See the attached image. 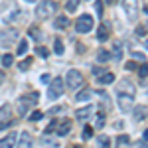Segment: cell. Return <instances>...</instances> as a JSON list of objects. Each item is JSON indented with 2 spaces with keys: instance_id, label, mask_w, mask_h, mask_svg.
Masks as SVG:
<instances>
[{
  "instance_id": "34",
  "label": "cell",
  "mask_w": 148,
  "mask_h": 148,
  "mask_svg": "<svg viewBox=\"0 0 148 148\" xmlns=\"http://www.w3.org/2000/svg\"><path fill=\"white\" fill-rule=\"evenodd\" d=\"M136 34L138 36H146V28H144V24H140V26L136 28Z\"/></svg>"
},
{
  "instance_id": "12",
  "label": "cell",
  "mask_w": 148,
  "mask_h": 148,
  "mask_svg": "<svg viewBox=\"0 0 148 148\" xmlns=\"http://www.w3.org/2000/svg\"><path fill=\"white\" fill-rule=\"evenodd\" d=\"M56 128H57V136H67L69 130H71V121H63V123H59Z\"/></svg>"
},
{
  "instance_id": "33",
  "label": "cell",
  "mask_w": 148,
  "mask_h": 148,
  "mask_svg": "<svg viewBox=\"0 0 148 148\" xmlns=\"http://www.w3.org/2000/svg\"><path fill=\"white\" fill-rule=\"evenodd\" d=\"M146 63H144V61H142V65H140V67H138V75H140V77H142V79H146Z\"/></svg>"
},
{
  "instance_id": "28",
  "label": "cell",
  "mask_w": 148,
  "mask_h": 148,
  "mask_svg": "<svg viewBox=\"0 0 148 148\" xmlns=\"http://www.w3.org/2000/svg\"><path fill=\"white\" fill-rule=\"evenodd\" d=\"M56 126H57V121H51L49 125L46 126V130H44V136H47V134H51L53 130H56Z\"/></svg>"
},
{
  "instance_id": "19",
  "label": "cell",
  "mask_w": 148,
  "mask_h": 148,
  "mask_svg": "<svg viewBox=\"0 0 148 148\" xmlns=\"http://www.w3.org/2000/svg\"><path fill=\"white\" fill-rule=\"evenodd\" d=\"M81 0H67V4H65V10L71 14V12H77V8H79Z\"/></svg>"
},
{
  "instance_id": "24",
  "label": "cell",
  "mask_w": 148,
  "mask_h": 148,
  "mask_svg": "<svg viewBox=\"0 0 148 148\" xmlns=\"http://www.w3.org/2000/svg\"><path fill=\"white\" fill-rule=\"evenodd\" d=\"M53 49H56L57 56H61V53L65 51V47H63V44H61V40H53Z\"/></svg>"
},
{
  "instance_id": "13",
  "label": "cell",
  "mask_w": 148,
  "mask_h": 148,
  "mask_svg": "<svg viewBox=\"0 0 148 148\" xmlns=\"http://www.w3.org/2000/svg\"><path fill=\"white\" fill-rule=\"evenodd\" d=\"M97 40H99V42H107V40H109V26H107V24H101V26L97 28Z\"/></svg>"
},
{
  "instance_id": "37",
  "label": "cell",
  "mask_w": 148,
  "mask_h": 148,
  "mask_svg": "<svg viewBox=\"0 0 148 148\" xmlns=\"http://www.w3.org/2000/svg\"><path fill=\"white\" fill-rule=\"evenodd\" d=\"M125 67L128 69V71H134V69H136V63H134V61H126Z\"/></svg>"
},
{
  "instance_id": "17",
  "label": "cell",
  "mask_w": 148,
  "mask_h": 148,
  "mask_svg": "<svg viewBox=\"0 0 148 148\" xmlns=\"http://www.w3.org/2000/svg\"><path fill=\"white\" fill-rule=\"evenodd\" d=\"M67 26H69L67 16H57L56 22H53V28H57V30H63V28H67Z\"/></svg>"
},
{
  "instance_id": "40",
  "label": "cell",
  "mask_w": 148,
  "mask_h": 148,
  "mask_svg": "<svg viewBox=\"0 0 148 148\" xmlns=\"http://www.w3.org/2000/svg\"><path fill=\"white\" fill-rule=\"evenodd\" d=\"M132 56L136 57V59H140V61H144V59H146V56H144V53H132Z\"/></svg>"
},
{
  "instance_id": "20",
  "label": "cell",
  "mask_w": 148,
  "mask_h": 148,
  "mask_svg": "<svg viewBox=\"0 0 148 148\" xmlns=\"http://www.w3.org/2000/svg\"><path fill=\"white\" fill-rule=\"evenodd\" d=\"M109 57H111V53H109L107 49H99V51H97V61H99V63H107Z\"/></svg>"
},
{
  "instance_id": "36",
  "label": "cell",
  "mask_w": 148,
  "mask_h": 148,
  "mask_svg": "<svg viewBox=\"0 0 148 148\" xmlns=\"http://www.w3.org/2000/svg\"><path fill=\"white\" fill-rule=\"evenodd\" d=\"M128 140H130V138H128V134H121V136H119V144H126Z\"/></svg>"
},
{
  "instance_id": "4",
  "label": "cell",
  "mask_w": 148,
  "mask_h": 148,
  "mask_svg": "<svg viewBox=\"0 0 148 148\" xmlns=\"http://www.w3.org/2000/svg\"><path fill=\"white\" fill-rule=\"evenodd\" d=\"M93 26H95L93 16L83 14V16H79V18H77V22H75V30H77L79 34H87V32H91V30H93Z\"/></svg>"
},
{
  "instance_id": "42",
  "label": "cell",
  "mask_w": 148,
  "mask_h": 148,
  "mask_svg": "<svg viewBox=\"0 0 148 148\" xmlns=\"http://www.w3.org/2000/svg\"><path fill=\"white\" fill-rule=\"evenodd\" d=\"M61 109H63V107H53V109H51V111H49V114H53V113H59V111H61Z\"/></svg>"
},
{
  "instance_id": "29",
  "label": "cell",
  "mask_w": 148,
  "mask_h": 148,
  "mask_svg": "<svg viewBox=\"0 0 148 148\" xmlns=\"http://www.w3.org/2000/svg\"><path fill=\"white\" fill-rule=\"evenodd\" d=\"M93 136V126H85L83 128V140H89Z\"/></svg>"
},
{
  "instance_id": "41",
  "label": "cell",
  "mask_w": 148,
  "mask_h": 148,
  "mask_svg": "<svg viewBox=\"0 0 148 148\" xmlns=\"http://www.w3.org/2000/svg\"><path fill=\"white\" fill-rule=\"evenodd\" d=\"M93 73H95V75H97V77H99V75H101V73H105V71H103L101 67H95V69H93Z\"/></svg>"
},
{
  "instance_id": "39",
  "label": "cell",
  "mask_w": 148,
  "mask_h": 148,
  "mask_svg": "<svg viewBox=\"0 0 148 148\" xmlns=\"http://www.w3.org/2000/svg\"><path fill=\"white\" fill-rule=\"evenodd\" d=\"M40 79H42V83H47V81L51 79V77H49V73H44V75H42Z\"/></svg>"
},
{
  "instance_id": "27",
  "label": "cell",
  "mask_w": 148,
  "mask_h": 148,
  "mask_svg": "<svg viewBox=\"0 0 148 148\" xmlns=\"http://www.w3.org/2000/svg\"><path fill=\"white\" fill-rule=\"evenodd\" d=\"M30 65H32V57H28V59H24L22 63L18 65V69H20V71H28V69H30Z\"/></svg>"
},
{
  "instance_id": "14",
  "label": "cell",
  "mask_w": 148,
  "mask_h": 148,
  "mask_svg": "<svg viewBox=\"0 0 148 148\" xmlns=\"http://www.w3.org/2000/svg\"><path fill=\"white\" fill-rule=\"evenodd\" d=\"M16 144V134H8V136L0 138V148H12Z\"/></svg>"
},
{
  "instance_id": "11",
  "label": "cell",
  "mask_w": 148,
  "mask_h": 148,
  "mask_svg": "<svg viewBox=\"0 0 148 148\" xmlns=\"http://www.w3.org/2000/svg\"><path fill=\"white\" fill-rule=\"evenodd\" d=\"M97 83H99V85H111V83H114V73H109V71L101 73V75L97 77Z\"/></svg>"
},
{
  "instance_id": "9",
  "label": "cell",
  "mask_w": 148,
  "mask_h": 148,
  "mask_svg": "<svg viewBox=\"0 0 148 148\" xmlns=\"http://www.w3.org/2000/svg\"><path fill=\"white\" fill-rule=\"evenodd\" d=\"M14 121H12V107L10 105H2L0 107V130L10 126Z\"/></svg>"
},
{
  "instance_id": "44",
  "label": "cell",
  "mask_w": 148,
  "mask_h": 148,
  "mask_svg": "<svg viewBox=\"0 0 148 148\" xmlns=\"http://www.w3.org/2000/svg\"><path fill=\"white\" fill-rule=\"evenodd\" d=\"M105 2H107V4H113V2H114V0H105Z\"/></svg>"
},
{
  "instance_id": "46",
  "label": "cell",
  "mask_w": 148,
  "mask_h": 148,
  "mask_svg": "<svg viewBox=\"0 0 148 148\" xmlns=\"http://www.w3.org/2000/svg\"><path fill=\"white\" fill-rule=\"evenodd\" d=\"M73 148H81V146H73Z\"/></svg>"
},
{
  "instance_id": "5",
  "label": "cell",
  "mask_w": 148,
  "mask_h": 148,
  "mask_svg": "<svg viewBox=\"0 0 148 148\" xmlns=\"http://www.w3.org/2000/svg\"><path fill=\"white\" fill-rule=\"evenodd\" d=\"M65 83H67L69 89H81V85H83V75H81V71L69 69L67 77H65Z\"/></svg>"
},
{
  "instance_id": "31",
  "label": "cell",
  "mask_w": 148,
  "mask_h": 148,
  "mask_svg": "<svg viewBox=\"0 0 148 148\" xmlns=\"http://www.w3.org/2000/svg\"><path fill=\"white\" fill-rule=\"evenodd\" d=\"M26 51H28V42H20V46H18V51H16V53H18V56H24Z\"/></svg>"
},
{
  "instance_id": "10",
  "label": "cell",
  "mask_w": 148,
  "mask_h": 148,
  "mask_svg": "<svg viewBox=\"0 0 148 148\" xmlns=\"http://www.w3.org/2000/svg\"><path fill=\"white\" fill-rule=\"evenodd\" d=\"M32 136H30V132H20L18 136H16V148H32Z\"/></svg>"
},
{
  "instance_id": "35",
  "label": "cell",
  "mask_w": 148,
  "mask_h": 148,
  "mask_svg": "<svg viewBox=\"0 0 148 148\" xmlns=\"http://www.w3.org/2000/svg\"><path fill=\"white\" fill-rule=\"evenodd\" d=\"M30 36L36 38V40H40V30H38V28H32V30H30Z\"/></svg>"
},
{
  "instance_id": "7",
  "label": "cell",
  "mask_w": 148,
  "mask_h": 148,
  "mask_svg": "<svg viewBox=\"0 0 148 148\" xmlns=\"http://www.w3.org/2000/svg\"><path fill=\"white\" fill-rule=\"evenodd\" d=\"M14 40H18V30H14V28H6V30L0 32V46L8 47V46L14 44Z\"/></svg>"
},
{
  "instance_id": "25",
  "label": "cell",
  "mask_w": 148,
  "mask_h": 148,
  "mask_svg": "<svg viewBox=\"0 0 148 148\" xmlns=\"http://www.w3.org/2000/svg\"><path fill=\"white\" fill-rule=\"evenodd\" d=\"M12 63H14V56H12V53H6V56H2V65H4V67H10Z\"/></svg>"
},
{
  "instance_id": "6",
  "label": "cell",
  "mask_w": 148,
  "mask_h": 148,
  "mask_svg": "<svg viewBox=\"0 0 148 148\" xmlns=\"http://www.w3.org/2000/svg\"><path fill=\"white\" fill-rule=\"evenodd\" d=\"M61 93H63V81H61V77L51 79V83H49V89H47V99L56 101V99H59V97H61Z\"/></svg>"
},
{
  "instance_id": "23",
  "label": "cell",
  "mask_w": 148,
  "mask_h": 148,
  "mask_svg": "<svg viewBox=\"0 0 148 148\" xmlns=\"http://www.w3.org/2000/svg\"><path fill=\"white\" fill-rule=\"evenodd\" d=\"M105 126V113H97L95 116V128H103Z\"/></svg>"
},
{
  "instance_id": "15",
  "label": "cell",
  "mask_w": 148,
  "mask_h": 148,
  "mask_svg": "<svg viewBox=\"0 0 148 148\" xmlns=\"http://www.w3.org/2000/svg\"><path fill=\"white\" fill-rule=\"evenodd\" d=\"M77 119L79 121H85L89 114H93V105H87V107H83V109H77Z\"/></svg>"
},
{
  "instance_id": "38",
  "label": "cell",
  "mask_w": 148,
  "mask_h": 148,
  "mask_svg": "<svg viewBox=\"0 0 148 148\" xmlns=\"http://www.w3.org/2000/svg\"><path fill=\"white\" fill-rule=\"evenodd\" d=\"M138 148H146V130L142 132V142L138 144Z\"/></svg>"
},
{
  "instance_id": "21",
  "label": "cell",
  "mask_w": 148,
  "mask_h": 148,
  "mask_svg": "<svg viewBox=\"0 0 148 148\" xmlns=\"http://www.w3.org/2000/svg\"><path fill=\"white\" fill-rule=\"evenodd\" d=\"M97 142H99V148H111V138L101 134V136H97Z\"/></svg>"
},
{
  "instance_id": "1",
  "label": "cell",
  "mask_w": 148,
  "mask_h": 148,
  "mask_svg": "<svg viewBox=\"0 0 148 148\" xmlns=\"http://www.w3.org/2000/svg\"><path fill=\"white\" fill-rule=\"evenodd\" d=\"M116 99H119V107L123 113H130L134 107V99H136V89L128 79H123L119 83L116 89Z\"/></svg>"
},
{
  "instance_id": "43",
  "label": "cell",
  "mask_w": 148,
  "mask_h": 148,
  "mask_svg": "<svg viewBox=\"0 0 148 148\" xmlns=\"http://www.w3.org/2000/svg\"><path fill=\"white\" fill-rule=\"evenodd\" d=\"M2 81H4V73L0 71V83H2Z\"/></svg>"
},
{
  "instance_id": "16",
  "label": "cell",
  "mask_w": 148,
  "mask_h": 148,
  "mask_svg": "<svg viewBox=\"0 0 148 148\" xmlns=\"http://www.w3.org/2000/svg\"><path fill=\"white\" fill-rule=\"evenodd\" d=\"M111 57H114L116 61L123 59V44L121 42H113V56Z\"/></svg>"
},
{
  "instance_id": "2",
  "label": "cell",
  "mask_w": 148,
  "mask_h": 148,
  "mask_svg": "<svg viewBox=\"0 0 148 148\" xmlns=\"http://www.w3.org/2000/svg\"><path fill=\"white\" fill-rule=\"evenodd\" d=\"M56 10H57V2H53V0H44V2L38 4L36 16H38L40 20H44V18H49Z\"/></svg>"
},
{
  "instance_id": "30",
  "label": "cell",
  "mask_w": 148,
  "mask_h": 148,
  "mask_svg": "<svg viewBox=\"0 0 148 148\" xmlns=\"http://www.w3.org/2000/svg\"><path fill=\"white\" fill-rule=\"evenodd\" d=\"M95 12H97V16H99V18H101L103 14H105V10H103V2L95 0Z\"/></svg>"
},
{
  "instance_id": "45",
  "label": "cell",
  "mask_w": 148,
  "mask_h": 148,
  "mask_svg": "<svg viewBox=\"0 0 148 148\" xmlns=\"http://www.w3.org/2000/svg\"><path fill=\"white\" fill-rule=\"evenodd\" d=\"M26 2H36V0H26Z\"/></svg>"
},
{
  "instance_id": "32",
  "label": "cell",
  "mask_w": 148,
  "mask_h": 148,
  "mask_svg": "<svg viewBox=\"0 0 148 148\" xmlns=\"http://www.w3.org/2000/svg\"><path fill=\"white\" fill-rule=\"evenodd\" d=\"M42 116H44V113H42V111H34V113L30 114V121H32V123H36V121H40Z\"/></svg>"
},
{
  "instance_id": "26",
  "label": "cell",
  "mask_w": 148,
  "mask_h": 148,
  "mask_svg": "<svg viewBox=\"0 0 148 148\" xmlns=\"http://www.w3.org/2000/svg\"><path fill=\"white\" fill-rule=\"evenodd\" d=\"M36 53H38L40 57H44V59H46V57L49 56V49H47V47H44V46H38V47H36Z\"/></svg>"
},
{
  "instance_id": "3",
  "label": "cell",
  "mask_w": 148,
  "mask_h": 148,
  "mask_svg": "<svg viewBox=\"0 0 148 148\" xmlns=\"http://www.w3.org/2000/svg\"><path fill=\"white\" fill-rule=\"evenodd\" d=\"M38 103V93H32V95H24V97H20L18 99V114H26L28 113V109L32 107V105H36Z\"/></svg>"
},
{
  "instance_id": "18",
  "label": "cell",
  "mask_w": 148,
  "mask_h": 148,
  "mask_svg": "<svg viewBox=\"0 0 148 148\" xmlns=\"http://www.w3.org/2000/svg\"><path fill=\"white\" fill-rule=\"evenodd\" d=\"M146 119V105H140L134 109V121H144Z\"/></svg>"
},
{
  "instance_id": "22",
  "label": "cell",
  "mask_w": 148,
  "mask_h": 148,
  "mask_svg": "<svg viewBox=\"0 0 148 148\" xmlns=\"http://www.w3.org/2000/svg\"><path fill=\"white\" fill-rule=\"evenodd\" d=\"M91 95L93 93L89 91V89H83V91H79L75 95V99H77V101H87V99H91Z\"/></svg>"
},
{
  "instance_id": "8",
  "label": "cell",
  "mask_w": 148,
  "mask_h": 148,
  "mask_svg": "<svg viewBox=\"0 0 148 148\" xmlns=\"http://www.w3.org/2000/svg\"><path fill=\"white\" fill-rule=\"evenodd\" d=\"M123 10L128 20H136L138 16V0H123Z\"/></svg>"
}]
</instances>
